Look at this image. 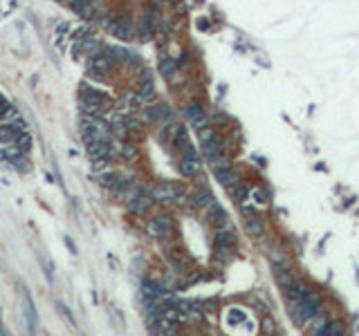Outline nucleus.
I'll use <instances>...</instances> for the list:
<instances>
[{
    "label": "nucleus",
    "instance_id": "nucleus-18",
    "mask_svg": "<svg viewBox=\"0 0 359 336\" xmlns=\"http://www.w3.org/2000/svg\"><path fill=\"white\" fill-rule=\"evenodd\" d=\"M97 9H99V2H92V0H90L88 5L79 11V16H81V18H88L90 20V18H94V16H97Z\"/></svg>",
    "mask_w": 359,
    "mask_h": 336
},
{
    "label": "nucleus",
    "instance_id": "nucleus-6",
    "mask_svg": "<svg viewBox=\"0 0 359 336\" xmlns=\"http://www.w3.org/2000/svg\"><path fill=\"white\" fill-rule=\"evenodd\" d=\"M164 117H168V123L173 121V114H171V110H168L166 106H155V103H150V106H146V110H144V121L146 123H157L159 119H164Z\"/></svg>",
    "mask_w": 359,
    "mask_h": 336
},
{
    "label": "nucleus",
    "instance_id": "nucleus-19",
    "mask_svg": "<svg viewBox=\"0 0 359 336\" xmlns=\"http://www.w3.org/2000/svg\"><path fill=\"white\" fill-rule=\"evenodd\" d=\"M274 274H276V278H279V282H281V285H283V287H287L289 282H292V278H289V274H287V271H285L281 265H274Z\"/></svg>",
    "mask_w": 359,
    "mask_h": 336
},
{
    "label": "nucleus",
    "instance_id": "nucleus-13",
    "mask_svg": "<svg viewBox=\"0 0 359 336\" xmlns=\"http://www.w3.org/2000/svg\"><path fill=\"white\" fill-rule=\"evenodd\" d=\"M112 32L122 38V41H131V38L135 36V25H133L131 20H122V23L115 25V29H112Z\"/></svg>",
    "mask_w": 359,
    "mask_h": 336
},
{
    "label": "nucleus",
    "instance_id": "nucleus-21",
    "mask_svg": "<svg viewBox=\"0 0 359 336\" xmlns=\"http://www.w3.org/2000/svg\"><path fill=\"white\" fill-rule=\"evenodd\" d=\"M56 307L61 309V314L66 316V321H68V323H72V325H74V314L70 312V307H68L66 303H61V300H56Z\"/></svg>",
    "mask_w": 359,
    "mask_h": 336
},
{
    "label": "nucleus",
    "instance_id": "nucleus-4",
    "mask_svg": "<svg viewBox=\"0 0 359 336\" xmlns=\"http://www.w3.org/2000/svg\"><path fill=\"white\" fill-rule=\"evenodd\" d=\"M23 312H25V321H27V332L34 334L36 332V307H34V300L29 289H23Z\"/></svg>",
    "mask_w": 359,
    "mask_h": 336
},
{
    "label": "nucleus",
    "instance_id": "nucleus-8",
    "mask_svg": "<svg viewBox=\"0 0 359 336\" xmlns=\"http://www.w3.org/2000/svg\"><path fill=\"white\" fill-rule=\"evenodd\" d=\"M23 130H25V128H20V126H16V123H9V121H2V119H0V144H14Z\"/></svg>",
    "mask_w": 359,
    "mask_h": 336
},
{
    "label": "nucleus",
    "instance_id": "nucleus-27",
    "mask_svg": "<svg viewBox=\"0 0 359 336\" xmlns=\"http://www.w3.org/2000/svg\"><path fill=\"white\" fill-rule=\"evenodd\" d=\"M256 211H258V209H254V206H252V204H243V213H245V215H247V218H252V215H254V213H256Z\"/></svg>",
    "mask_w": 359,
    "mask_h": 336
},
{
    "label": "nucleus",
    "instance_id": "nucleus-14",
    "mask_svg": "<svg viewBox=\"0 0 359 336\" xmlns=\"http://www.w3.org/2000/svg\"><path fill=\"white\" fill-rule=\"evenodd\" d=\"M247 233L252 235V238H261V235L265 233V222H263L261 218H256V215L247 218Z\"/></svg>",
    "mask_w": 359,
    "mask_h": 336
},
{
    "label": "nucleus",
    "instance_id": "nucleus-24",
    "mask_svg": "<svg viewBox=\"0 0 359 336\" xmlns=\"http://www.w3.org/2000/svg\"><path fill=\"white\" fill-rule=\"evenodd\" d=\"M252 197H254V202H258L261 206L267 204V195L261 191V188H254V191H252Z\"/></svg>",
    "mask_w": 359,
    "mask_h": 336
},
{
    "label": "nucleus",
    "instance_id": "nucleus-22",
    "mask_svg": "<svg viewBox=\"0 0 359 336\" xmlns=\"http://www.w3.org/2000/svg\"><path fill=\"white\" fill-rule=\"evenodd\" d=\"M326 334H330V336H339V334H344V327L339 325V323H328L326 325Z\"/></svg>",
    "mask_w": 359,
    "mask_h": 336
},
{
    "label": "nucleus",
    "instance_id": "nucleus-5",
    "mask_svg": "<svg viewBox=\"0 0 359 336\" xmlns=\"http://www.w3.org/2000/svg\"><path fill=\"white\" fill-rule=\"evenodd\" d=\"M207 218H209V222L214 224V226H218V229H227V226H229V215H227V211L218 204V202H215V204H211L209 209H207Z\"/></svg>",
    "mask_w": 359,
    "mask_h": 336
},
{
    "label": "nucleus",
    "instance_id": "nucleus-29",
    "mask_svg": "<svg viewBox=\"0 0 359 336\" xmlns=\"http://www.w3.org/2000/svg\"><path fill=\"white\" fill-rule=\"evenodd\" d=\"M63 240H66V247H68V251H72V253H76V247H74V242H72V240H70V238H68V235H66V238H63Z\"/></svg>",
    "mask_w": 359,
    "mask_h": 336
},
{
    "label": "nucleus",
    "instance_id": "nucleus-7",
    "mask_svg": "<svg viewBox=\"0 0 359 336\" xmlns=\"http://www.w3.org/2000/svg\"><path fill=\"white\" fill-rule=\"evenodd\" d=\"M215 179H218L220 186H224L227 191H231V188H236V184H238V173L233 170L231 166L215 168Z\"/></svg>",
    "mask_w": 359,
    "mask_h": 336
},
{
    "label": "nucleus",
    "instance_id": "nucleus-28",
    "mask_svg": "<svg viewBox=\"0 0 359 336\" xmlns=\"http://www.w3.org/2000/svg\"><path fill=\"white\" fill-rule=\"evenodd\" d=\"M263 332H267V334H270V332H274V323H272L270 318H265V321H263Z\"/></svg>",
    "mask_w": 359,
    "mask_h": 336
},
{
    "label": "nucleus",
    "instance_id": "nucleus-11",
    "mask_svg": "<svg viewBox=\"0 0 359 336\" xmlns=\"http://www.w3.org/2000/svg\"><path fill=\"white\" fill-rule=\"evenodd\" d=\"M150 195L157 202H171V200H175V188H173V184H162V186L153 188Z\"/></svg>",
    "mask_w": 359,
    "mask_h": 336
},
{
    "label": "nucleus",
    "instance_id": "nucleus-30",
    "mask_svg": "<svg viewBox=\"0 0 359 336\" xmlns=\"http://www.w3.org/2000/svg\"><path fill=\"white\" fill-rule=\"evenodd\" d=\"M189 280H191V282H200V280H205V276L202 274H191V278Z\"/></svg>",
    "mask_w": 359,
    "mask_h": 336
},
{
    "label": "nucleus",
    "instance_id": "nucleus-1",
    "mask_svg": "<svg viewBox=\"0 0 359 336\" xmlns=\"http://www.w3.org/2000/svg\"><path fill=\"white\" fill-rule=\"evenodd\" d=\"M112 65H115V58H112L108 52H99V54H94L92 58H90L88 74L92 76V79H103V76L112 70Z\"/></svg>",
    "mask_w": 359,
    "mask_h": 336
},
{
    "label": "nucleus",
    "instance_id": "nucleus-26",
    "mask_svg": "<svg viewBox=\"0 0 359 336\" xmlns=\"http://www.w3.org/2000/svg\"><path fill=\"white\" fill-rule=\"evenodd\" d=\"M14 166L18 168V170H23V173H25V170L29 168V164L25 162V157H20V159H14Z\"/></svg>",
    "mask_w": 359,
    "mask_h": 336
},
{
    "label": "nucleus",
    "instance_id": "nucleus-23",
    "mask_svg": "<svg viewBox=\"0 0 359 336\" xmlns=\"http://www.w3.org/2000/svg\"><path fill=\"white\" fill-rule=\"evenodd\" d=\"M41 267H43V271H45V278L50 280V282H54V274H52V267H50L47 258H41Z\"/></svg>",
    "mask_w": 359,
    "mask_h": 336
},
{
    "label": "nucleus",
    "instance_id": "nucleus-10",
    "mask_svg": "<svg viewBox=\"0 0 359 336\" xmlns=\"http://www.w3.org/2000/svg\"><path fill=\"white\" fill-rule=\"evenodd\" d=\"M215 244H218V249L231 251V249L236 247V233H233L231 229H218V233H215Z\"/></svg>",
    "mask_w": 359,
    "mask_h": 336
},
{
    "label": "nucleus",
    "instance_id": "nucleus-12",
    "mask_svg": "<svg viewBox=\"0 0 359 336\" xmlns=\"http://www.w3.org/2000/svg\"><path fill=\"white\" fill-rule=\"evenodd\" d=\"M211 204H215V197L211 195L207 188L196 191V195H193V206H196V209H209Z\"/></svg>",
    "mask_w": 359,
    "mask_h": 336
},
{
    "label": "nucleus",
    "instance_id": "nucleus-16",
    "mask_svg": "<svg viewBox=\"0 0 359 336\" xmlns=\"http://www.w3.org/2000/svg\"><path fill=\"white\" fill-rule=\"evenodd\" d=\"M308 294H310L308 287L301 285V282H292V287H289V291H287V296H289V300H292V303H298V300H303Z\"/></svg>",
    "mask_w": 359,
    "mask_h": 336
},
{
    "label": "nucleus",
    "instance_id": "nucleus-9",
    "mask_svg": "<svg viewBox=\"0 0 359 336\" xmlns=\"http://www.w3.org/2000/svg\"><path fill=\"white\" fill-rule=\"evenodd\" d=\"M180 170L184 177H198L202 173V162L198 157H184L180 164Z\"/></svg>",
    "mask_w": 359,
    "mask_h": 336
},
{
    "label": "nucleus",
    "instance_id": "nucleus-17",
    "mask_svg": "<svg viewBox=\"0 0 359 336\" xmlns=\"http://www.w3.org/2000/svg\"><path fill=\"white\" fill-rule=\"evenodd\" d=\"M14 144L18 146L20 150H25V153H27V150L32 148V135H29V132H25V130H23V132H20V135H18V139L14 141Z\"/></svg>",
    "mask_w": 359,
    "mask_h": 336
},
{
    "label": "nucleus",
    "instance_id": "nucleus-15",
    "mask_svg": "<svg viewBox=\"0 0 359 336\" xmlns=\"http://www.w3.org/2000/svg\"><path fill=\"white\" fill-rule=\"evenodd\" d=\"M137 94H140V101H142V103H146V106H150V103L155 101V97H157V94H155L153 83H150V79H146V81H144V85H142V90H140Z\"/></svg>",
    "mask_w": 359,
    "mask_h": 336
},
{
    "label": "nucleus",
    "instance_id": "nucleus-25",
    "mask_svg": "<svg viewBox=\"0 0 359 336\" xmlns=\"http://www.w3.org/2000/svg\"><path fill=\"white\" fill-rule=\"evenodd\" d=\"M122 153H124V157H128V159H135L137 150L133 148V146H124V148H122Z\"/></svg>",
    "mask_w": 359,
    "mask_h": 336
},
{
    "label": "nucleus",
    "instance_id": "nucleus-2",
    "mask_svg": "<svg viewBox=\"0 0 359 336\" xmlns=\"http://www.w3.org/2000/svg\"><path fill=\"white\" fill-rule=\"evenodd\" d=\"M146 231H148L153 238L162 240V238H166V235H171L173 222H171V218H166V215H155V218L148 220V224H146Z\"/></svg>",
    "mask_w": 359,
    "mask_h": 336
},
{
    "label": "nucleus",
    "instance_id": "nucleus-3",
    "mask_svg": "<svg viewBox=\"0 0 359 336\" xmlns=\"http://www.w3.org/2000/svg\"><path fill=\"white\" fill-rule=\"evenodd\" d=\"M184 117L189 119V121L193 123V126L198 128V132L202 130V128L209 126V119H207L205 110H202L200 103H191V106H187V110H184Z\"/></svg>",
    "mask_w": 359,
    "mask_h": 336
},
{
    "label": "nucleus",
    "instance_id": "nucleus-20",
    "mask_svg": "<svg viewBox=\"0 0 359 336\" xmlns=\"http://www.w3.org/2000/svg\"><path fill=\"white\" fill-rule=\"evenodd\" d=\"M159 70H162L164 79H173V74H175V63L166 58V61H162V67H159Z\"/></svg>",
    "mask_w": 359,
    "mask_h": 336
}]
</instances>
